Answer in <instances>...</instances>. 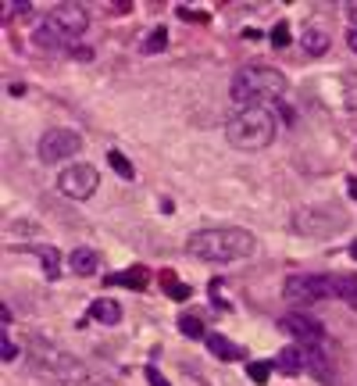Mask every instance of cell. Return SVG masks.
<instances>
[{
  "label": "cell",
  "instance_id": "1",
  "mask_svg": "<svg viewBox=\"0 0 357 386\" xmlns=\"http://www.w3.org/2000/svg\"><path fill=\"white\" fill-rule=\"evenodd\" d=\"M186 251L190 258L197 261H240V258H250L258 251V240L254 233L240 229V226H211V229H197L190 240H186Z\"/></svg>",
  "mask_w": 357,
  "mask_h": 386
},
{
  "label": "cell",
  "instance_id": "2",
  "mask_svg": "<svg viewBox=\"0 0 357 386\" xmlns=\"http://www.w3.org/2000/svg\"><path fill=\"white\" fill-rule=\"evenodd\" d=\"M229 93L243 111L247 107H265V104H272L286 93V76L279 68H268V65H247L232 76Z\"/></svg>",
  "mask_w": 357,
  "mask_h": 386
},
{
  "label": "cell",
  "instance_id": "3",
  "mask_svg": "<svg viewBox=\"0 0 357 386\" xmlns=\"http://www.w3.org/2000/svg\"><path fill=\"white\" fill-rule=\"evenodd\" d=\"M275 115L268 107H247L236 119H229L225 126V140L240 150H265L272 140H275Z\"/></svg>",
  "mask_w": 357,
  "mask_h": 386
},
{
  "label": "cell",
  "instance_id": "4",
  "mask_svg": "<svg viewBox=\"0 0 357 386\" xmlns=\"http://www.w3.org/2000/svg\"><path fill=\"white\" fill-rule=\"evenodd\" d=\"M32 368L50 375L54 382H65V386H83L90 379V368L75 354L57 351V347H50L43 340H36V347H32Z\"/></svg>",
  "mask_w": 357,
  "mask_h": 386
},
{
  "label": "cell",
  "instance_id": "5",
  "mask_svg": "<svg viewBox=\"0 0 357 386\" xmlns=\"http://www.w3.org/2000/svg\"><path fill=\"white\" fill-rule=\"evenodd\" d=\"M282 294L293 304H315V301H325V297H339V279H336V275L296 272V275H289V279H286Z\"/></svg>",
  "mask_w": 357,
  "mask_h": 386
},
{
  "label": "cell",
  "instance_id": "6",
  "mask_svg": "<svg viewBox=\"0 0 357 386\" xmlns=\"http://www.w3.org/2000/svg\"><path fill=\"white\" fill-rule=\"evenodd\" d=\"M343 226L346 218L336 207H304L293 215V229L304 236H329V233H339Z\"/></svg>",
  "mask_w": 357,
  "mask_h": 386
},
{
  "label": "cell",
  "instance_id": "7",
  "mask_svg": "<svg viewBox=\"0 0 357 386\" xmlns=\"http://www.w3.org/2000/svg\"><path fill=\"white\" fill-rule=\"evenodd\" d=\"M79 147H83V136L79 133H72V129H47L40 136V147L36 150H40V161L43 164H57V161L79 154Z\"/></svg>",
  "mask_w": 357,
  "mask_h": 386
},
{
  "label": "cell",
  "instance_id": "8",
  "mask_svg": "<svg viewBox=\"0 0 357 386\" xmlns=\"http://www.w3.org/2000/svg\"><path fill=\"white\" fill-rule=\"evenodd\" d=\"M97 183H100V176H97L93 164H68V169L57 176V190H61L65 197H72V200L93 197Z\"/></svg>",
  "mask_w": 357,
  "mask_h": 386
},
{
  "label": "cell",
  "instance_id": "9",
  "mask_svg": "<svg viewBox=\"0 0 357 386\" xmlns=\"http://www.w3.org/2000/svg\"><path fill=\"white\" fill-rule=\"evenodd\" d=\"M286 333L293 337V344L296 347H322L325 344V329H322V322L318 318H311V315H304V311H293V315H286L282 322H279Z\"/></svg>",
  "mask_w": 357,
  "mask_h": 386
},
{
  "label": "cell",
  "instance_id": "10",
  "mask_svg": "<svg viewBox=\"0 0 357 386\" xmlns=\"http://www.w3.org/2000/svg\"><path fill=\"white\" fill-rule=\"evenodd\" d=\"M47 25H54L57 32H61L65 40H79L86 29H90V11L83 4H57L50 15H47Z\"/></svg>",
  "mask_w": 357,
  "mask_h": 386
},
{
  "label": "cell",
  "instance_id": "11",
  "mask_svg": "<svg viewBox=\"0 0 357 386\" xmlns=\"http://www.w3.org/2000/svg\"><path fill=\"white\" fill-rule=\"evenodd\" d=\"M204 344H207V351H211L218 361H240V358H243V351L236 347L229 337H222V333H207Z\"/></svg>",
  "mask_w": 357,
  "mask_h": 386
},
{
  "label": "cell",
  "instance_id": "12",
  "mask_svg": "<svg viewBox=\"0 0 357 386\" xmlns=\"http://www.w3.org/2000/svg\"><path fill=\"white\" fill-rule=\"evenodd\" d=\"M90 315H93L100 325H118V322H122V304H118L114 297H100V301H93Z\"/></svg>",
  "mask_w": 357,
  "mask_h": 386
},
{
  "label": "cell",
  "instance_id": "13",
  "mask_svg": "<svg viewBox=\"0 0 357 386\" xmlns=\"http://www.w3.org/2000/svg\"><path fill=\"white\" fill-rule=\"evenodd\" d=\"M68 265H72V272H75V275H93V272L100 268V258H97V251H93V247H75V251H72V258H68Z\"/></svg>",
  "mask_w": 357,
  "mask_h": 386
},
{
  "label": "cell",
  "instance_id": "14",
  "mask_svg": "<svg viewBox=\"0 0 357 386\" xmlns=\"http://www.w3.org/2000/svg\"><path fill=\"white\" fill-rule=\"evenodd\" d=\"M275 365L286 372V375H296L301 368H308V358H304V347H286V351H279V358H275Z\"/></svg>",
  "mask_w": 357,
  "mask_h": 386
},
{
  "label": "cell",
  "instance_id": "15",
  "mask_svg": "<svg viewBox=\"0 0 357 386\" xmlns=\"http://www.w3.org/2000/svg\"><path fill=\"white\" fill-rule=\"evenodd\" d=\"M301 47L311 54V58H318V54H325V50H329V32H325V29H318V25H308V29L301 32Z\"/></svg>",
  "mask_w": 357,
  "mask_h": 386
},
{
  "label": "cell",
  "instance_id": "16",
  "mask_svg": "<svg viewBox=\"0 0 357 386\" xmlns=\"http://www.w3.org/2000/svg\"><path fill=\"white\" fill-rule=\"evenodd\" d=\"M304 358H308V368H311L322 382H332V361H329V354H325L322 347H308Z\"/></svg>",
  "mask_w": 357,
  "mask_h": 386
},
{
  "label": "cell",
  "instance_id": "17",
  "mask_svg": "<svg viewBox=\"0 0 357 386\" xmlns=\"http://www.w3.org/2000/svg\"><path fill=\"white\" fill-rule=\"evenodd\" d=\"M32 40H36V43H40L43 50H61V47L68 43V40H65L61 32H57L54 25H47V22H43V25L36 29V36H32Z\"/></svg>",
  "mask_w": 357,
  "mask_h": 386
},
{
  "label": "cell",
  "instance_id": "18",
  "mask_svg": "<svg viewBox=\"0 0 357 386\" xmlns=\"http://www.w3.org/2000/svg\"><path fill=\"white\" fill-rule=\"evenodd\" d=\"M40 258H43V268H47V279H57V275H61V254L54 247H40Z\"/></svg>",
  "mask_w": 357,
  "mask_h": 386
},
{
  "label": "cell",
  "instance_id": "19",
  "mask_svg": "<svg viewBox=\"0 0 357 386\" xmlns=\"http://www.w3.org/2000/svg\"><path fill=\"white\" fill-rule=\"evenodd\" d=\"M107 283H122V287H136V290H143V287H147V272H143V268H133V272H122V275H111Z\"/></svg>",
  "mask_w": 357,
  "mask_h": 386
},
{
  "label": "cell",
  "instance_id": "20",
  "mask_svg": "<svg viewBox=\"0 0 357 386\" xmlns=\"http://www.w3.org/2000/svg\"><path fill=\"white\" fill-rule=\"evenodd\" d=\"M107 161H111V169H114L118 176H122V179H133V176H136V169L129 164V157H126L122 150H111V154H107Z\"/></svg>",
  "mask_w": 357,
  "mask_h": 386
},
{
  "label": "cell",
  "instance_id": "21",
  "mask_svg": "<svg viewBox=\"0 0 357 386\" xmlns=\"http://www.w3.org/2000/svg\"><path fill=\"white\" fill-rule=\"evenodd\" d=\"M168 47V29H154L147 40H143V54H157Z\"/></svg>",
  "mask_w": 357,
  "mask_h": 386
},
{
  "label": "cell",
  "instance_id": "22",
  "mask_svg": "<svg viewBox=\"0 0 357 386\" xmlns=\"http://www.w3.org/2000/svg\"><path fill=\"white\" fill-rule=\"evenodd\" d=\"M339 297H343L350 308H357V275H350V279H339Z\"/></svg>",
  "mask_w": 357,
  "mask_h": 386
},
{
  "label": "cell",
  "instance_id": "23",
  "mask_svg": "<svg viewBox=\"0 0 357 386\" xmlns=\"http://www.w3.org/2000/svg\"><path fill=\"white\" fill-rule=\"evenodd\" d=\"M178 329H183L186 337H193V340H204V337H207L204 329H200V318H193V315H186L183 322H178Z\"/></svg>",
  "mask_w": 357,
  "mask_h": 386
},
{
  "label": "cell",
  "instance_id": "24",
  "mask_svg": "<svg viewBox=\"0 0 357 386\" xmlns=\"http://www.w3.org/2000/svg\"><path fill=\"white\" fill-rule=\"evenodd\" d=\"M268 372H272V365H265V361H250V365H247V375H250L254 382H268Z\"/></svg>",
  "mask_w": 357,
  "mask_h": 386
},
{
  "label": "cell",
  "instance_id": "25",
  "mask_svg": "<svg viewBox=\"0 0 357 386\" xmlns=\"http://www.w3.org/2000/svg\"><path fill=\"white\" fill-rule=\"evenodd\" d=\"M164 287L171 290V301H186V297H190V287H175L171 275H164Z\"/></svg>",
  "mask_w": 357,
  "mask_h": 386
},
{
  "label": "cell",
  "instance_id": "26",
  "mask_svg": "<svg viewBox=\"0 0 357 386\" xmlns=\"http://www.w3.org/2000/svg\"><path fill=\"white\" fill-rule=\"evenodd\" d=\"M272 43H275V47H286V43H289V25H286V22H279V25L272 29Z\"/></svg>",
  "mask_w": 357,
  "mask_h": 386
},
{
  "label": "cell",
  "instance_id": "27",
  "mask_svg": "<svg viewBox=\"0 0 357 386\" xmlns=\"http://www.w3.org/2000/svg\"><path fill=\"white\" fill-rule=\"evenodd\" d=\"M0 358H4V361H15V358H18V347H15V344H11L8 337L0 340Z\"/></svg>",
  "mask_w": 357,
  "mask_h": 386
},
{
  "label": "cell",
  "instance_id": "28",
  "mask_svg": "<svg viewBox=\"0 0 357 386\" xmlns=\"http://www.w3.org/2000/svg\"><path fill=\"white\" fill-rule=\"evenodd\" d=\"M147 379H150L154 386H171V382H168V379H164V375H161L157 368H147Z\"/></svg>",
  "mask_w": 357,
  "mask_h": 386
},
{
  "label": "cell",
  "instance_id": "29",
  "mask_svg": "<svg viewBox=\"0 0 357 386\" xmlns=\"http://www.w3.org/2000/svg\"><path fill=\"white\" fill-rule=\"evenodd\" d=\"M346 43H350V50H353V54H357V25H353V29H350V40H346Z\"/></svg>",
  "mask_w": 357,
  "mask_h": 386
},
{
  "label": "cell",
  "instance_id": "30",
  "mask_svg": "<svg viewBox=\"0 0 357 386\" xmlns=\"http://www.w3.org/2000/svg\"><path fill=\"white\" fill-rule=\"evenodd\" d=\"M346 193H350V197L357 200V179H346Z\"/></svg>",
  "mask_w": 357,
  "mask_h": 386
},
{
  "label": "cell",
  "instance_id": "31",
  "mask_svg": "<svg viewBox=\"0 0 357 386\" xmlns=\"http://www.w3.org/2000/svg\"><path fill=\"white\" fill-rule=\"evenodd\" d=\"M350 18H353V22H357V4H353V8H350Z\"/></svg>",
  "mask_w": 357,
  "mask_h": 386
}]
</instances>
